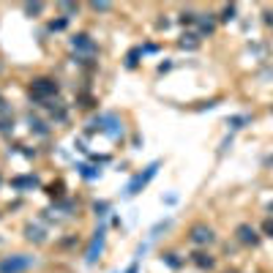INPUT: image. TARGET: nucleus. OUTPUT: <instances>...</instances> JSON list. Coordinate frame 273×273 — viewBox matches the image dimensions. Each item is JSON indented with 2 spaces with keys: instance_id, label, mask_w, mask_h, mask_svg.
Here are the masks:
<instances>
[{
  "instance_id": "obj_1",
  "label": "nucleus",
  "mask_w": 273,
  "mask_h": 273,
  "mask_svg": "<svg viewBox=\"0 0 273 273\" xmlns=\"http://www.w3.org/2000/svg\"><path fill=\"white\" fill-rule=\"evenodd\" d=\"M33 268V257L28 254H8L0 260V273H25Z\"/></svg>"
},
{
  "instance_id": "obj_2",
  "label": "nucleus",
  "mask_w": 273,
  "mask_h": 273,
  "mask_svg": "<svg viewBox=\"0 0 273 273\" xmlns=\"http://www.w3.org/2000/svg\"><path fill=\"white\" fill-rule=\"evenodd\" d=\"M30 93H33V99L47 101L58 93V82L49 79V77H38V79H33V85H30Z\"/></svg>"
},
{
  "instance_id": "obj_3",
  "label": "nucleus",
  "mask_w": 273,
  "mask_h": 273,
  "mask_svg": "<svg viewBox=\"0 0 273 273\" xmlns=\"http://www.w3.org/2000/svg\"><path fill=\"white\" fill-rule=\"evenodd\" d=\"M104 235H107V230H104V227H99V230L93 232V240H90L88 254H85V262H88V265H93V262L99 260L101 249H104Z\"/></svg>"
},
{
  "instance_id": "obj_4",
  "label": "nucleus",
  "mask_w": 273,
  "mask_h": 273,
  "mask_svg": "<svg viewBox=\"0 0 273 273\" xmlns=\"http://www.w3.org/2000/svg\"><path fill=\"white\" fill-rule=\"evenodd\" d=\"M156 170H159V164H156V161H153V164H150L148 170H145V172H139V175H136V178L131 180L129 186H126V194H129V197H134L136 191L142 189V186H145V183H148V180H150V178H153V175H156Z\"/></svg>"
},
{
  "instance_id": "obj_5",
  "label": "nucleus",
  "mask_w": 273,
  "mask_h": 273,
  "mask_svg": "<svg viewBox=\"0 0 273 273\" xmlns=\"http://www.w3.org/2000/svg\"><path fill=\"white\" fill-rule=\"evenodd\" d=\"M191 243H197V246L213 243V230L205 227V224H194V227H191Z\"/></svg>"
},
{
  "instance_id": "obj_6",
  "label": "nucleus",
  "mask_w": 273,
  "mask_h": 273,
  "mask_svg": "<svg viewBox=\"0 0 273 273\" xmlns=\"http://www.w3.org/2000/svg\"><path fill=\"white\" fill-rule=\"evenodd\" d=\"M238 240H240V243H249V246H254L257 240H260V235L254 232V227H249V224H240V227H238Z\"/></svg>"
},
{
  "instance_id": "obj_7",
  "label": "nucleus",
  "mask_w": 273,
  "mask_h": 273,
  "mask_svg": "<svg viewBox=\"0 0 273 273\" xmlns=\"http://www.w3.org/2000/svg\"><path fill=\"white\" fill-rule=\"evenodd\" d=\"M71 47L79 49V52H96V44L90 41V36H85V33H79V36L71 38Z\"/></svg>"
},
{
  "instance_id": "obj_8",
  "label": "nucleus",
  "mask_w": 273,
  "mask_h": 273,
  "mask_svg": "<svg viewBox=\"0 0 273 273\" xmlns=\"http://www.w3.org/2000/svg\"><path fill=\"white\" fill-rule=\"evenodd\" d=\"M38 186V178L36 175H25V178H14V189H33Z\"/></svg>"
},
{
  "instance_id": "obj_9",
  "label": "nucleus",
  "mask_w": 273,
  "mask_h": 273,
  "mask_svg": "<svg viewBox=\"0 0 273 273\" xmlns=\"http://www.w3.org/2000/svg\"><path fill=\"white\" fill-rule=\"evenodd\" d=\"M191 260H194L200 268H213V257L205 254V251H197V254H191Z\"/></svg>"
},
{
  "instance_id": "obj_10",
  "label": "nucleus",
  "mask_w": 273,
  "mask_h": 273,
  "mask_svg": "<svg viewBox=\"0 0 273 273\" xmlns=\"http://www.w3.org/2000/svg\"><path fill=\"white\" fill-rule=\"evenodd\" d=\"M25 235H28V240H36V243H41V240H44V232H41V227H33V224H28V227H25Z\"/></svg>"
},
{
  "instance_id": "obj_11",
  "label": "nucleus",
  "mask_w": 273,
  "mask_h": 273,
  "mask_svg": "<svg viewBox=\"0 0 273 273\" xmlns=\"http://www.w3.org/2000/svg\"><path fill=\"white\" fill-rule=\"evenodd\" d=\"M200 30L202 33H210V30H213V22H210V19H200Z\"/></svg>"
},
{
  "instance_id": "obj_12",
  "label": "nucleus",
  "mask_w": 273,
  "mask_h": 273,
  "mask_svg": "<svg viewBox=\"0 0 273 273\" xmlns=\"http://www.w3.org/2000/svg\"><path fill=\"white\" fill-rule=\"evenodd\" d=\"M77 8L79 6H74V3H60V11H63V14H74Z\"/></svg>"
},
{
  "instance_id": "obj_13",
  "label": "nucleus",
  "mask_w": 273,
  "mask_h": 273,
  "mask_svg": "<svg viewBox=\"0 0 273 273\" xmlns=\"http://www.w3.org/2000/svg\"><path fill=\"white\" fill-rule=\"evenodd\" d=\"M90 8H93V11H109V3H90Z\"/></svg>"
},
{
  "instance_id": "obj_14",
  "label": "nucleus",
  "mask_w": 273,
  "mask_h": 273,
  "mask_svg": "<svg viewBox=\"0 0 273 273\" xmlns=\"http://www.w3.org/2000/svg\"><path fill=\"white\" fill-rule=\"evenodd\" d=\"M262 230H265V235H271V238H273V219H268L265 224H262Z\"/></svg>"
},
{
  "instance_id": "obj_15",
  "label": "nucleus",
  "mask_w": 273,
  "mask_h": 273,
  "mask_svg": "<svg viewBox=\"0 0 273 273\" xmlns=\"http://www.w3.org/2000/svg\"><path fill=\"white\" fill-rule=\"evenodd\" d=\"M25 11H28V14H38V11H41V3H33V6H25Z\"/></svg>"
},
{
  "instance_id": "obj_16",
  "label": "nucleus",
  "mask_w": 273,
  "mask_h": 273,
  "mask_svg": "<svg viewBox=\"0 0 273 273\" xmlns=\"http://www.w3.org/2000/svg\"><path fill=\"white\" fill-rule=\"evenodd\" d=\"M175 257H178V254H167V262H170L172 268H180V260H175Z\"/></svg>"
},
{
  "instance_id": "obj_17",
  "label": "nucleus",
  "mask_w": 273,
  "mask_h": 273,
  "mask_svg": "<svg viewBox=\"0 0 273 273\" xmlns=\"http://www.w3.org/2000/svg\"><path fill=\"white\" fill-rule=\"evenodd\" d=\"M104 210H107V202H96V213L104 216Z\"/></svg>"
},
{
  "instance_id": "obj_18",
  "label": "nucleus",
  "mask_w": 273,
  "mask_h": 273,
  "mask_svg": "<svg viewBox=\"0 0 273 273\" xmlns=\"http://www.w3.org/2000/svg\"><path fill=\"white\" fill-rule=\"evenodd\" d=\"M232 17H235V6H227L224 8V19H232Z\"/></svg>"
},
{
  "instance_id": "obj_19",
  "label": "nucleus",
  "mask_w": 273,
  "mask_h": 273,
  "mask_svg": "<svg viewBox=\"0 0 273 273\" xmlns=\"http://www.w3.org/2000/svg\"><path fill=\"white\" fill-rule=\"evenodd\" d=\"M82 175H85V178H96V175H99V172H93L90 167H82Z\"/></svg>"
},
{
  "instance_id": "obj_20",
  "label": "nucleus",
  "mask_w": 273,
  "mask_h": 273,
  "mask_svg": "<svg viewBox=\"0 0 273 273\" xmlns=\"http://www.w3.org/2000/svg\"><path fill=\"white\" fill-rule=\"evenodd\" d=\"M136 271H139V265H136V262H131V265H129V271H126V273H136Z\"/></svg>"
},
{
  "instance_id": "obj_21",
  "label": "nucleus",
  "mask_w": 273,
  "mask_h": 273,
  "mask_svg": "<svg viewBox=\"0 0 273 273\" xmlns=\"http://www.w3.org/2000/svg\"><path fill=\"white\" fill-rule=\"evenodd\" d=\"M0 109H3V99H0Z\"/></svg>"
},
{
  "instance_id": "obj_22",
  "label": "nucleus",
  "mask_w": 273,
  "mask_h": 273,
  "mask_svg": "<svg viewBox=\"0 0 273 273\" xmlns=\"http://www.w3.org/2000/svg\"><path fill=\"white\" fill-rule=\"evenodd\" d=\"M0 183H3V178H0Z\"/></svg>"
}]
</instances>
